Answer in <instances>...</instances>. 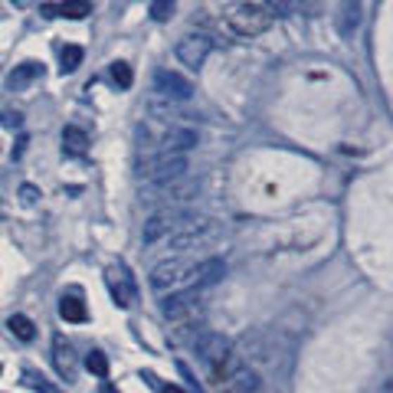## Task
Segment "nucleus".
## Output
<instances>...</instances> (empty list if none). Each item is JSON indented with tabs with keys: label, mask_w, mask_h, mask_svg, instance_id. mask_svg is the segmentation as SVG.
<instances>
[{
	"label": "nucleus",
	"mask_w": 393,
	"mask_h": 393,
	"mask_svg": "<svg viewBox=\"0 0 393 393\" xmlns=\"http://www.w3.org/2000/svg\"><path fill=\"white\" fill-rule=\"evenodd\" d=\"M223 23L236 33V37H259V33H266L272 23H276V17L269 13L262 4H252V0H233V4H226L223 7Z\"/></svg>",
	"instance_id": "nucleus-1"
},
{
	"label": "nucleus",
	"mask_w": 393,
	"mask_h": 393,
	"mask_svg": "<svg viewBox=\"0 0 393 393\" xmlns=\"http://www.w3.org/2000/svg\"><path fill=\"white\" fill-rule=\"evenodd\" d=\"M187 171H191V161H187V154H154V157H144V161H138V181L144 183V187H151V183H171V181H181V177H187Z\"/></svg>",
	"instance_id": "nucleus-2"
},
{
	"label": "nucleus",
	"mask_w": 393,
	"mask_h": 393,
	"mask_svg": "<svg viewBox=\"0 0 393 393\" xmlns=\"http://www.w3.org/2000/svg\"><path fill=\"white\" fill-rule=\"evenodd\" d=\"M197 262L183 259V256H174V259H164L151 269V288L154 292H177V288H191V276Z\"/></svg>",
	"instance_id": "nucleus-3"
},
{
	"label": "nucleus",
	"mask_w": 393,
	"mask_h": 393,
	"mask_svg": "<svg viewBox=\"0 0 393 393\" xmlns=\"http://www.w3.org/2000/svg\"><path fill=\"white\" fill-rule=\"evenodd\" d=\"M193 347H197V357L210 367L213 377H217V371L236 354V351H233V341L226 335H220V331H203V335L193 341Z\"/></svg>",
	"instance_id": "nucleus-4"
},
{
	"label": "nucleus",
	"mask_w": 393,
	"mask_h": 393,
	"mask_svg": "<svg viewBox=\"0 0 393 393\" xmlns=\"http://www.w3.org/2000/svg\"><path fill=\"white\" fill-rule=\"evenodd\" d=\"M200 193V181L193 177H181V181H171V183H151V187H141V200L144 203H187Z\"/></svg>",
	"instance_id": "nucleus-5"
},
{
	"label": "nucleus",
	"mask_w": 393,
	"mask_h": 393,
	"mask_svg": "<svg viewBox=\"0 0 393 393\" xmlns=\"http://www.w3.org/2000/svg\"><path fill=\"white\" fill-rule=\"evenodd\" d=\"M191 220V213H183V210H157L154 217H148V223H144V230H141V240L144 246H154V243H161V240H171L174 233L181 230L183 223Z\"/></svg>",
	"instance_id": "nucleus-6"
},
{
	"label": "nucleus",
	"mask_w": 393,
	"mask_h": 393,
	"mask_svg": "<svg viewBox=\"0 0 393 393\" xmlns=\"http://www.w3.org/2000/svg\"><path fill=\"white\" fill-rule=\"evenodd\" d=\"M217 233H220V230H217V223H213V220H203V217H191V220L183 223L181 230H177L171 240H167V246H171V250H177V252L197 250V246H203V243H210Z\"/></svg>",
	"instance_id": "nucleus-7"
},
{
	"label": "nucleus",
	"mask_w": 393,
	"mask_h": 393,
	"mask_svg": "<svg viewBox=\"0 0 393 393\" xmlns=\"http://www.w3.org/2000/svg\"><path fill=\"white\" fill-rule=\"evenodd\" d=\"M161 315L167 321H191L200 315V292L197 288H177L161 298Z\"/></svg>",
	"instance_id": "nucleus-8"
},
{
	"label": "nucleus",
	"mask_w": 393,
	"mask_h": 393,
	"mask_svg": "<svg viewBox=\"0 0 393 393\" xmlns=\"http://www.w3.org/2000/svg\"><path fill=\"white\" fill-rule=\"evenodd\" d=\"M174 53H177V59H181L183 66L197 72L207 63V56L213 53V39L207 33H187V37L177 39V49Z\"/></svg>",
	"instance_id": "nucleus-9"
},
{
	"label": "nucleus",
	"mask_w": 393,
	"mask_h": 393,
	"mask_svg": "<svg viewBox=\"0 0 393 393\" xmlns=\"http://www.w3.org/2000/svg\"><path fill=\"white\" fill-rule=\"evenodd\" d=\"M105 282H108V292H112V298H115L118 308H131L134 302H138V288H134L131 276H128L122 266H112L105 272Z\"/></svg>",
	"instance_id": "nucleus-10"
},
{
	"label": "nucleus",
	"mask_w": 393,
	"mask_h": 393,
	"mask_svg": "<svg viewBox=\"0 0 393 393\" xmlns=\"http://www.w3.org/2000/svg\"><path fill=\"white\" fill-rule=\"evenodd\" d=\"M154 92L164 98H177V102H187L193 96V86L183 76L171 72V69H157L154 72Z\"/></svg>",
	"instance_id": "nucleus-11"
},
{
	"label": "nucleus",
	"mask_w": 393,
	"mask_h": 393,
	"mask_svg": "<svg viewBox=\"0 0 393 393\" xmlns=\"http://www.w3.org/2000/svg\"><path fill=\"white\" fill-rule=\"evenodd\" d=\"M361 20H364V4H361V0H337L335 27L341 37H354V30L361 27Z\"/></svg>",
	"instance_id": "nucleus-12"
},
{
	"label": "nucleus",
	"mask_w": 393,
	"mask_h": 393,
	"mask_svg": "<svg viewBox=\"0 0 393 393\" xmlns=\"http://www.w3.org/2000/svg\"><path fill=\"white\" fill-rule=\"evenodd\" d=\"M223 276H226V262H223L220 256H210V259H203L193 266L191 288H197V292H200V288H210V285H217Z\"/></svg>",
	"instance_id": "nucleus-13"
},
{
	"label": "nucleus",
	"mask_w": 393,
	"mask_h": 393,
	"mask_svg": "<svg viewBox=\"0 0 393 393\" xmlns=\"http://www.w3.org/2000/svg\"><path fill=\"white\" fill-rule=\"evenodd\" d=\"M53 361H56V371L66 377V380L76 377V354H72V344H69L63 335L53 337Z\"/></svg>",
	"instance_id": "nucleus-14"
},
{
	"label": "nucleus",
	"mask_w": 393,
	"mask_h": 393,
	"mask_svg": "<svg viewBox=\"0 0 393 393\" xmlns=\"http://www.w3.org/2000/svg\"><path fill=\"white\" fill-rule=\"evenodd\" d=\"M46 17H66V20H86L92 13L89 0H63V4H43Z\"/></svg>",
	"instance_id": "nucleus-15"
},
{
	"label": "nucleus",
	"mask_w": 393,
	"mask_h": 393,
	"mask_svg": "<svg viewBox=\"0 0 393 393\" xmlns=\"http://www.w3.org/2000/svg\"><path fill=\"white\" fill-rule=\"evenodd\" d=\"M164 151L167 154H187L191 148H197V131L193 128H171L164 134Z\"/></svg>",
	"instance_id": "nucleus-16"
},
{
	"label": "nucleus",
	"mask_w": 393,
	"mask_h": 393,
	"mask_svg": "<svg viewBox=\"0 0 393 393\" xmlns=\"http://www.w3.org/2000/svg\"><path fill=\"white\" fill-rule=\"evenodd\" d=\"M39 76H43V66H39V63H20V66L7 76V89L10 92H23V89H27L30 82H37Z\"/></svg>",
	"instance_id": "nucleus-17"
},
{
	"label": "nucleus",
	"mask_w": 393,
	"mask_h": 393,
	"mask_svg": "<svg viewBox=\"0 0 393 393\" xmlns=\"http://www.w3.org/2000/svg\"><path fill=\"white\" fill-rule=\"evenodd\" d=\"M262 390V377L250 367H240L236 374L226 380V393H259Z\"/></svg>",
	"instance_id": "nucleus-18"
},
{
	"label": "nucleus",
	"mask_w": 393,
	"mask_h": 393,
	"mask_svg": "<svg viewBox=\"0 0 393 393\" xmlns=\"http://www.w3.org/2000/svg\"><path fill=\"white\" fill-rule=\"evenodd\" d=\"M63 151L82 157V154L89 151V134L82 131V128H76V125H66L63 128Z\"/></svg>",
	"instance_id": "nucleus-19"
},
{
	"label": "nucleus",
	"mask_w": 393,
	"mask_h": 393,
	"mask_svg": "<svg viewBox=\"0 0 393 393\" xmlns=\"http://www.w3.org/2000/svg\"><path fill=\"white\" fill-rule=\"evenodd\" d=\"M59 315L66 318V321H86L89 311L76 295H63V302H59Z\"/></svg>",
	"instance_id": "nucleus-20"
},
{
	"label": "nucleus",
	"mask_w": 393,
	"mask_h": 393,
	"mask_svg": "<svg viewBox=\"0 0 393 393\" xmlns=\"http://www.w3.org/2000/svg\"><path fill=\"white\" fill-rule=\"evenodd\" d=\"M7 328L20 337V341H33V337H37V325H33L27 315H10Z\"/></svg>",
	"instance_id": "nucleus-21"
},
{
	"label": "nucleus",
	"mask_w": 393,
	"mask_h": 393,
	"mask_svg": "<svg viewBox=\"0 0 393 393\" xmlns=\"http://www.w3.org/2000/svg\"><path fill=\"white\" fill-rule=\"evenodd\" d=\"M82 66V46H72V43H69V46H63V76H66V72H76V69Z\"/></svg>",
	"instance_id": "nucleus-22"
},
{
	"label": "nucleus",
	"mask_w": 393,
	"mask_h": 393,
	"mask_svg": "<svg viewBox=\"0 0 393 393\" xmlns=\"http://www.w3.org/2000/svg\"><path fill=\"white\" fill-rule=\"evenodd\" d=\"M86 367L96 377H102V380L108 377V357L102 354V351H89V354H86Z\"/></svg>",
	"instance_id": "nucleus-23"
},
{
	"label": "nucleus",
	"mask_w": 393,
	"mask_h": 393,
	"mask_svg": "<svg viewBox=\"0 0 393 393\" xmlns=\"http://www.w3.org/2000/svg\"><path fill=\"white\" fill-rule=\"evenodd\" d=\"M27 384H30V390H37V393H59V387L56 384H49L46 377L43 374H37V371H27Z\"/></svg>",
	"instance_id": "nucleus-24"
},
{
	"label": "nucleus",
	"mask_w": 393,
	"mask_h": 393,
	"mask_svg": "<svg viewBox=\"0 0 393 393\" xmlns=\"http://www.w3.org/2000/svg\"><path fill=\"white\" fill-rule=\"evenodd\" d=\"M262 7H266L272 17H292V13H295V0H262Z\"/></svg>",
	"instance_id": "nucleus-25"
},
{
	"label": "nucleus",
	"mask_w": 393,
	"mask_h": 393,
	"mask_svg": "<svg viewBox=\"0 0 393 393\" xmlns=\"http://www.w3.org/2000/svg\"><path fill=\"white\" fill-rule=\"evenodd\" d=\"M112 79L118 82V89H131V82H134L131 66L128 63H112Z\"/></svg>",
	"instance_id": "nucleus-26"
},
{
	"label": "nucleus",
	"mask_w": 393,
	"mask_h": 393,
	"mask_svg": "<svg viewBox=\"0 0 393 393\" xmlns=\"http://www.w3.org/2000/svg\"><path fill=\"white\" fill-rule=\"evenodd\" d=\"M174 4H177V0H151V20H157V23L171 20Z\"/></svg>",
	"instance_id": "nucleus-27"
},
{
	"label": "nucleus",
	"mask_w": 393,
	"mask_h": 393,
	"mask_svg": "<svg viewBox=\"0 0 393 393\" xmlns=\"http://www.w3.org/2000/svg\"><path fill=\"white\" fill-rule=\"evenodd\" d=\"M0 122H4V128H20V122H23V118H20V112H4V115H0Z\"/></svg>",
	"instance_id": "nucleus-28"
},
{
	"label": "nucleus",
	"mask_w": 393,
	"mask_h": 393,
	"mask_svg": "<svg viewBox=\"0 0 393 393\" xmlns=\"http://www.w3.org/2000/svg\"><path fill=\"white\" fill-rule=\"evenodd\" d=\"M20 193H23V200H27V203H37V197H39V191L33 187V183H23V187H20Z\"/></svg>",
	"instance_id": "nucleus-29"
},
{
	"label": "nucleus",
	"mask_w": 393,
	"mask_h": 393,
	"mask_svg": "<svg viewBox=\"0 0 393 393\" xmlns=\"http://www.w3.org/2000/svg\"><path fill=\"white\" fill-rule=\"evenodd\" d=\"M161 393H187V390H181V387H177V384H167Z\"/></svg>",
	"instance_id": "nucleus-30"
},
{
	"label": "nucleus",
	"mask_w": 393,
	"mask_h": 393,
	"mask_svg": "<svg viewBox=\"0 0 393 393\" xmlns=\"http://www.w3.org/2000/svg\"><path fill=\"white\" fill-rule=\"evenodd\" d=\"M98 393H118V390L112 384H102V387H98Z\"/></svg>",
	"instance_id": "nucleus-31"
}]
</instances>
